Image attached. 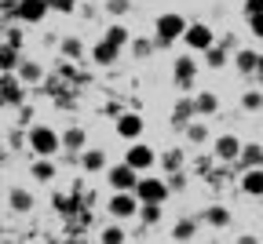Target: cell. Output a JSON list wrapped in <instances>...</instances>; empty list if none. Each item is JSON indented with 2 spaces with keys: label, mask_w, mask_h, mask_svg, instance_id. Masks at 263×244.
<instances>
[{
  "label": "cell",
  "mask_w": 263,
  "mask_h": 244,
  "mask_svg": "<svg viewBox=\"0 0 263 244\" xmlns=\"http://www.w3.org/2000/svg\"><path fill=\"white\" fill-rule=\"evenodd\" d=\"M41 77H44V69L37 62H18V80L22 84H37Z\"/></svg>",
  "instance_id": "603a6c76"
},
{
  "label": "cell",
  "mask_w": 263,
  "mask_h": 244,
  "mask_svg": "<svg viewBox=\"0 0 263 244\" xmlns=\"http://www.w3.org/2000/svg\"><path fill=\"white\" fill-rule=\"evenodd\" d=\"M241 190L249 197H263V168H249L241 175Z\"/></svg>",
  "instance_id": "e0dca14e"
},
{
  "label": "cell",
  "mask_w": 263,
  "mask_h": 244,
  "mask_svg": "<svg viewBox=\"0 0 263 244\" xmlns=\"http://www.w3.org/2000/svg\"><path fill=\"white\" fill-rule=\"evenodd\" d=\"M128 37H132V33H128L124 26H110V29L103 33V40H110L114 48H124V44H128Z\"/></svg>",
  "instance_id": "d4e9b609"
},
{
  "label": "cell",
  "mask_w": 263,
  "mask_h": 244,
  "mask_svg": "<svg viewBox=\"0 0 263 244\" xmlns=\"http://www.w3.org/2000/svg\"><path fill=\"white\" fill-rule=\"evenodd\" d=\"M234 66L241 69V73H256V69H259V51H249V48H241V51L234 55Z\"/></svg>",
  "instance_id": "d6986e66"
},
{
  "label": "cell",
  "mask_w": 263,
  "mask_h": 244,
  "mask_svg": "<svg viewBox=\"0 0 263 244\" xmlns=\"http://www.w3.org/2000/svg\"><path fill=\"white\" fill-rule=\"evenodd\" d=\"M252 15H263V0H245V18Z\"/></svg>",
  "instance_id": "836d02e7"
},
{
  "label": "cell",
  "mask_w": 263,
  "mask_h": 244,
  "mask_svg": "<svg viewBox=\"0 0 263 244\" xmlns=\"http://www.w3.org/2000/svg\"><path fill=\"white\" fill-rule=\"evenodd\" d=\"M241 110L259 113V110H263V91H245V95H241Z\"/></svg>",
  "instance_id": "f1b7e54d"
},
{
  "label": "cell",
  "mask_w": 263,
  "mask_h": 244,
  "mask_svg": "<svg viewBox=\"0 0 263 244\" xmlns=\"http://www.w3.org/2000/svg\"><path fill=\"white\" fill-rule=\"evenodd\" d=\"M124 164H128V168H136L139 175H143V171H150V168L157 164V153H154L146 143H132L128 153H124Z\"/></svg>",
  "instance_id": "ba28073f"
},
{
  "label": "cell",
  "mask_w": 263,
  "mask_h": 244,
  "mask_svg": "<svg viewBox=\"0 0 263 244\" xmlns=\"http://www.w3.org/2000/svg\"><path fill=\"white\" fill-rule=\"evenodd\" d=\"M8 204H11V212H15V215H26V212H33V193L18 186V190L8 193Z\"/></svg>",
  "instance_id": "2e32d148"
},
{
  "label": "cell",
  "mask_w": 263,
  "mask_h": 244,
  "mask_svg": "<svg viewBox=\"0 0 263 244\" xmlns=\"http://www.w3.org/2000/svg\"><path fill=\"white\" fill-rule=\"evenodd\" d=\"M241 146H245V143H241L238 135H219L216 143H212V150H216L219 160H238V157H241Z\"/></svg>",
  "instance_id": "30bf717a"
},
{
  "label": "cell",
  "mask_w": 263,
  "mask_h": 244,
  "mask_svg": "<svg viewBox=\"0 0 263 244\" xmlns=\"http://www.w3.org/2000/svg\"><path fill=\"white\" fill-rule=\"evenodd\" d=\"M139 179H143V175H139L136 168H128L124 160H121V164H110V168H106V186H110L114 193H136Z\"/></svg>",
  "instance_id": "3957f363"
},
{
  "label": "cell",
  "mask_w": 263,
  "mask_h": 244,
  "mask_svg": "<svg viewBox=\"0 0 263 244\" xmlns=\"http://www.w3.org/2000/svg\"><path fill=\"white\" fill-rule=\"evenodd\" d=\"M168 182L164 179H157V175H143L139 179V186H136V197H139V204H164L168 200Z\"/></svg>",
  "instance_id": "5b68a950"
},
{
  "label": "cell",
  "mask_w": 263,
  "mask_h": 244,
  "mask_svg": "<svg viewBox=\"0 0 263 244\" xmlns=\"http://www.w3.org/2000/svg\"><path fill=\"white\" fill-rule=\"evenodd\" d=\"M183 44H186V51H209L212 44H216V33H212V26H205V22H190L186 26V33H183Z\"/></svg>",
  "instance_id": "8992f818"
},
{
  "label": "cell",
  "mask_w": 263,
  "mask_h": 244,
  "mask_svg": "<svg viewBox=\"0 0 263 244\" xmlns=\"http://www.w3.org/2000/svg\"><path fill=\"white\" fill-rule=\"evenodd\" d=\"M44 15H48V0H22L18 4L22 22H44Z\"/></svg>",
  "instance_id": "4fadbf2b"
},
{
  "label": "cell",
  "mask_w": 263,
  "mask_h": 244,
  "mask_svg": "<svg viewBox=\"0 0 263 244\" xmlns=\"http://www.w3.org/2000/svg\"><path fill=\"white\" fill-rule=\"evenodd\" d=\"M194 110H197V113H205V117H212V113L219 110V98H216L212 91H201V95L194 98Z\"/></svg>",
  "instance_id": "7402d4cb"
},
{
  "label": "cell",
  "mask_w": 263,
  "mask_h": 244,
  "mask_svg": "<svg viewBox=\"0 0 263 244\" xmlns=\"http://www.w3.org/2000/svg\"><path fill=\"white\" fill-rule=\"evenodd\" d=\"M194 77H197V62H194V55L186 51V55H179V58L172 62V80H176L179 91H190V88H194Z\"/></svg>",
  "instance_id": "52a82bcc"
},
{
  "label": "cell",
  "mask_w": 263,
  "mask_h": 244,
  "mask_svg": "<svg viewBox=\"0 0 263 244\" xmlns=\"http://www.w3.org/2000/svg\"><path fill=\"white\" fill-rule=\"evenodd\" d=\"M186 26H190V22H186L183 15H176V11H164V15L154 22V40H157V48H168V44L183 40Z\"/></svg>",
  "instance_id": "6da1fadb"
},
{
  "label": "cell",
  "mask_w": 263,
  "mask_h": 244,
  "mask_svg": "<svg viewBox=\"0 0 263 244\" xmlns=\"http://www.w3.org/2000/svg\"><path fill=\"white\" fill-rule=\"evenodd\" d=\"M194 233H197V222H194V219H179V222L172 226V240H179V244L194 240Z\"/></svg>",
  "instance_id": "44dd1931"
},
{
  "label": "cell",
  "mask_w": 263,
  "mask_h": 244,
  "mask_svg": "<svg viewBox=\"0 0 263 244\" xmlns=\"http://www.w3.org/2000/svg\"><path fill=\"white\" fill-rule=\"evenodd\" d=\"M143 117L139 113H117V135L124 138V143H139V135H143Z\"/></svg>",
  "instance_id": "9c48e42d"
},
{
  "label": "cell",
  "mask_w": 263,
  "mask_h": 244,
  "mask_svg": "<svg viewBox=\"0 0 263 244\" xmlns=\"http://www.w3.org/2000/svg\"><path fill=\"white\" fill-rule=\"evenodd\" d=\"M183 160H186V157H183V150H168V153L161 157V168L168 171V175H176V171H183Z\"/></svg>",
  "instance_id": "cb8c5ba5"
},
{
  "label": "cell",
  "mask_w": 263,
  "mask_h": 244,
  "mask_svg": "<svg viewBox=\"0 0 263 244\" xmlns=\"http://www.w3.org/2000/svg\"><path fill=\"white\" fill-rule=\"evenodd\" d=\"M29 150L37 153V157H55L62 150V135L48 124H33L29 128Z\"/></svg>",
  "instance_id": "7a4b0ae2"
},
{
  "label": "cell",
  "mask_w": 263,
  "mask_h": 244,
  "mask_svg": "<svg viewBox=\"0 0 263 244\" xmlns=\"http://www.w3.org/2000/svg\"><path fill=\"white\" fill-rule=\"evenodd\" d=\"M99 240H103V244H124L128 237H124V230L114 222V226H103V233H99Z\"/></svg>",
  "instance_id": "4316f807"
},
{
  "label": "cell",
  "mask_w": 263,
  "mask_h": 244,
  "mask_svg": "<svg viewBox=\"0 0 263 244\" xmlns=\"http://www.w3.org/2000/svg\"><path fill=\"white\" fill-rule=\"evenodd\" d=\"M205 62H209V69H223V66L230 62V55H227L223 48H216V44H212V48L205 51Z\"/></svg>",
  "instance_id": "484cf974"
},
{
  "label": "cell",
  "mask_w": 263,
  "mask_h": 244,
  "mask_svg": "<svg viewBox=\"0 0 263 244\" xmlns=\"http://www.w3.org/2000/svg\"><path fill=\"white\" fill-rule=\"evenodd\" d=\"M238 160H241L245 171H249V168H263V146H259V143H245Z\"/></svg>",
  "instance_id": "ac0fdd59"
},
{
  "label": "cell",
  "mask_w": 263,
  "mask_h": 244,
  "mask_svg": "<svg viewBox=\"0 0 263 244\" xmlns=\"http://www.w3.org/2000/svg\"><path fill=\"white\" fill-rule=\"evenodd\" d=\"M29 175H33V182H55L59 168H55V160H51V157H37V160L29 164Z\"/></svg>",
  "instance_id": "8fae6325"
},
{
  "label": "cell",
  "mask_w": 263,
  "mask_h": 244,
  "mask_svg": "<svg viewBox=\"0 0 263 244\" xmlns=\"http://www.w3.org/2000/svg\"><path fill=\"white\" fill-rule=\"evenodd\" d=\"M62 55H66V58H81V55H84V44H81L77 37H66V40H62Z\"/></svg>",
  "instance_id": "f546056e"
},
{
  "label": "cell",
  "mask_w": 263,
  "mask_h": 244,
  "mask_svg": "<svg viewBox=\"0 0 263 244\" xmlns=\"http://www.w3.org/2000/svg\"><path fill=\"white\" fill-rule=\"evenodd\" d=\"M249 29H252V37L263 40V15H252V18H249Z\"/></svg>",
  "instance_id": "e575fe53"
},
{
  "label": "cell",
  "mask_w": 263,
  "mask_h": 244,
  "mask_svg": "<svg viewBox=\"0 0 263 244\" xmlns=\"http://www.w3.org/2000/svg\"><path fill=\"white\" fill-rule=\"evenodd\" d=\"M139 197L136 193H114L110 200H106V212H110V219H117V222H128V219H139Z\"/></svg>",
  "instance_id": "277c9868"
},
{
  "label": "cell",
  "mask_w": 263,
  "mask_h": 244,
  "mask_svg": "<svg viewBox=\"0 0 263 244\" xmlns=\"http://www.w3.org/2000/svg\"><path fill=\"white\" fill-rule=\"evenodd\" d=\"M205 222H209V226H219V230L230 226V208H227V204H212L209 212H205Z\"/></svg>",
  "instance_id": "ffe728a7"
},
{
  "label": "cell",
  "mask_w": 263,
  "mask_h": 244,
  "mask_svg": "<svg viewBox=\"0 0 263 244\" xmlns=\"http://www.w3.org/2000/svg\"><path fill=\"white\" fill-rule=\"evenodd\" d=\"M106 11H110L114 18H121V15L132 11V0H106Z\"/></svg>",
  "instance_id": "1f68e13d"
},
{
  "label": "cell",
  "mask_w": 263,
  "mask_h": 244,
  "mask_svg": "<svg viewBox=\"0 0 263 244\" xmlns=\"http://www.w3.org/2000/svg\"><path fill=\"white\" fill-rule=\"evenodd\" d=\"M62 150H70V153H84L88 150V135H84V128H66L62 131Z\"/></svg>",
  "instance_id": "7c38bea8"
},
{
  "label": "cell",
  "mask_w": 263,
  "mask_h": 244,
  "mask_svg": "<svg viewBox=\"0 0 263 244\" xmlns=\"http://www.w3.org/2000/svg\"><path fill=\"white\" fill-rule=\"evenodd\" d=\"M91 58H95V66H114V62L121 58V48H114L110 40H99V44L91 48Z\"/></svg>",
  "instance_id": "9a60e30c"
},
{
  "label": "cell",
  "mask_w": 263,
  "mask_h": 244,
  "mask_svg": "<svg viewBox=\"0 0 263 244\" xmlns=\"http://www.w3.org/2000/svg\"><path fill=\"white\" fill-rule=\"evenodd\" d=\"M238 244H259V237H252V233H241V237H238Z\"/></svg>",
  "instance_id": "d590c367"
},
{
  "label": "cell",
  "mask_w": 263,
  "mask_h": 244,
  "mask_svg": "<svg viewBox=\"0 0 263 244\" xmlns=\"http://www.w3.org/2000/svg\"><path fill=\"white\" fill-rule=\"evenodd\" d=\"M81 168L88 171V175H99V171H106L110 164H106V153H103V150H91V146H88V150L81 153Z\"/></svg>",
  "instance_id": "5bb4252c"
},
{
  "label": "cell",
  "mask_w": 263,
  "mask_h": 244,
  "mask_svg": "<svg viewBox=\"0 0 263 244\" xmlns=\"http://www.w3.org/2000/svg\"><path fill=\"white\" fill-rule=\"evenodd\" d=\"M154 48H157V40H136V44H132V51H136L139 58H146V55H150Z\"/></svg>",
  "instance_id": "d6a6232c"
},
{
  "label": "cell",
  "mask_w": 263,
  "mask_h": 244,
  "mask_svg": "<svg viewBox=\"0 0 263 244\" xmlns=\"http://www.w3.org/2000/svg\"><path fill=\"white\" fill-rule=\"evenodd\" d=\"M139 219H143V226H157L161 222V204H143L139 208Z\"/></svg>",
  "instance_id": "83f0119b"
},
{
  "label": "cell",
  "mask_w": 263,
  "mask_h": 244,
  "mask_svg": "<svg viewBox=\"0 0 263 244\" xmlns=\"http://www.w3.org/2000/svg\"><path fill=\"white\" fill-rule=\"evenodd\" d=\"M186 138H190L194 146L205 143V138H209V128H205V124H186Z\"/></svg>",
  "instance_id": "4dcf8cb0"
},
{
  "label": "cell",
  "mask_w": 263,
  "mask_h": 244,
  "mask_svg": "<svg viewBox=\"0 0 263 244\" xmlns=\"http://www.w3.org/2000/svg\"><path fill=\"white\" fill-rule=\"evenodd\" d=\"M256 73H259V77H263V55H259V69H256Z\"/></svg>",
  "instance_id": "8d00e7d4"
}]
</instances>
